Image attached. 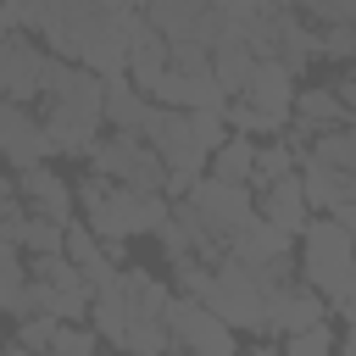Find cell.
Wrapping results in <instances>:
<instances>
[{
    "label": "cell",
    "mask_w": 356,
    "mask_h": 356,
    "mask_svg": "<svg viewBox=\"0 0 356 356\" xmlns=\"http://www.w3.org/2000/svg\"><path fill=\"white\" fill-rule=\"evenodd\" d=\"M78 206H83V228L100 239V245H122V239H134V234H156L161 222H167V211H172V200L167 195H134V189H117V184H106V178H83L78 189Z\"/></svg>",
    "instance_id": "2"
},
{
    "label": "cell",
    "mask_w": 356,
    "mask_h": 356,
    "mask_svg": "<svg viewBox=\"0 0 356 356\" xmlns=\"http://www.w3.org/2000/svg\"><path fill=\"white\" fill-rule=\"evenodd\" d=\"M295 273H300L306 289H317L334 306L339 289L350 284V234L334 217H312L300 228V261H295Z\"/></svg>",
    "instance_id": "3"
},
{
    "label": "cell",
    "mask_w": 356,
    "mask_h": 356,
    "mask_svg": "<svg viewBox=\"0 0 356 356\" xmlns=\"http://www.w3.org/2000/svg\"><path fill=\"white\" fill-rule=\"evenodd\" d=\"M17 195H22V206L33 211V217H50V222H72V211H78V195H72V184L61 178V172H50V167H28V172H17Z\"/></svg>",
    "instance_id": "14"
},
{
    "label": "cell",
    "mask_w": 356,
    "mask_h": 356,
    "mask_svg": "<svg viewBox=\"0 0 356 356\" xmlns=\"http://www.w3.org/2000/svg\"><path fill=\"white\" fill-rule=\"evenodd\" d=\"M267 128H273V139L295 122V72L284 67V61H256V72H250V83H245V95H239Z\"/></svg>",
    "instance_id": "10"
},
{
    "label": "cell",
    "mask_w": 356,
    "mask_h": 356,
    "mask_svg": "<svg viewBox=\"0 0 356 356\" xmlns=\"http://www.w3.org/2000/svg\"><path fill=\"white\" fill-rule=\"evenodd\" d=\"M334 328H328V317L323 323H312V328H300V334H289L284 339V356H334Z\"/></svg>",
    "instance_id": "25"
},
{
    "label": "cell",
    "mask_w": 356,
    "mask_h": 356,
    "mask_svg": "<svg viewBox=\"0 0 356 356\" xmlns=\"http://www.w3.org/2000/svg\"><path fill=\"white\" fill-rule=\"evenodd\" d=\"M161 72H167V39H161L145 17H134V22H128V67H122V78H128L139 95H150Z\"/></svg>",
    "instance_id": "16"
},
{
    "label": "cell",
    "mask_w": 356,
    "mask_h": 356,
    "mask_svg": "<svg viewBox=\"0 0 356 356\" xmlns=\"http://www.w3.org/2000/svg\"><path fill=\"white\" fill-rule=\"evenodd\" d=\"M334 356H356V334H345V339L334 345Z\"/></svg>",
    "instance_id": "35"
},
{
    "label": "cell",
    "mask_w": 356,
    "mask_h": 356,
    "mask_svg": "<svg viewBox=\"0 0 356 356\" xmlns=\"http://www.w3.org/2000/svg\"><path fill=\"white\" fill-rule=\"evenodd\" d=\"M167 44H195V50H211L222 39V6L217 0H145L139 11Z\"/></svg>",
    "instance_id": "6"
},
{
    "label": "cell",
    "mask_w": 356,
    "mask_h": 356,
    "mask_svg": "<svg viewBox=\"0 0 356 356\" xmlns=\"http://www.w3.org/2000/svg\"><path fill=\"white\" fill-rule=\"evenodd\" d=\"M300 167V156L289 150V139L278 134V139H267V145H256V167H250V195L256 189H267V184H278V178H289Z\"/></svg>",
    "instance_id": "22"
},
{
    "label": "cell",
    "mask_w": 356,
    "mask_h": 356,
    "mask_svg": "<svg viewBox=\"0 0 356 356\" xmlns=\"http://www.w3.org/2000/svg\"><path fill=\"white\" fill-rule=\"evenodd\" d=\"M228 328H245V334H261L267 328V295H261V284L250 278V267H239V261H217L211 267V284H206V295H200Z\"/></svg>",
    "instance_id": "5"
},
{
    "label": "cell",
    "mask_w": 356,
    "mask_h": 356,
    "mask_svg": "<svg viewBox=\"0 0 356 356\" xmlns=\"http://www.w3.org/2000/svg\"><path fill=\"white\" fill-rule=\"evenodd\" d=\"M167 339L172 350H211V356H234V328L195 295H172L167 300Z\"/></svg>",
    "instance_id": "7"
},
{
    "label": "cell",
    "mask_w": 356,
    "mask_h": 356,
    "mask_svg": "<svg viewBox=\"0 0 356 356\" xmlns=\"http://www.w3.org/2000/svg\"><path fill=\"white\" fill-rule=\"evenodd\" d=\"M328 317V300L317 295V289H306V284H289V289H273L267 295V328L261 334H300V328H312V323H323Z\"/></svg>",
    "instance_id": "15"
},
{
    "label": "cell",
    "mask_w": 356,
    "mask_h": 356,
    "mask_svg": "<svg viewBox=\"0 0 356 356\" xmlns=\"http://www.w3.org/2000/svg\"><path fill=\"white\" fill-rule=\"evenodd\" d=\"M50 317H56V323H83V317H89V289L56 295V300H50Z\"/></svg>",
    "instance_id": "32"
},
{
    "label": "cell",
    "mask_w": 356,
    "mask_h": 356,
    "mask_svg": "<svg viewBox=\"0 0 356 356\" xmlns=\"http://www.w3.org/2000/svg\"><path fill=\"white\" fill-rule=\"evenodd\" d=\"M139 139L161 156V167H167V172H184V178H200V172H206V161H211V156L200 150L195 128H189V111H167V106H156Z\"/></svg>",
    "instance_id": "9"
},
{
    "label": "cell",
    "mask_w": 356,
    "mask_h": 356,
    "mask_svg": "<svg viewBox=\"0 0 356 356\" xmlns=\"http://www.w3.org/2000/svg\"><path fill=\"white\" fill-rule=\"evenodd\" d=\"M89 167H95V178H106L117 189H134V195H161L167 189V167H161V156L139 134H106V139H95Z\"/></svg>",
    "instance_id": "4"
},
{
    "label": "cell",
    "mask_w": 356,
    "mask_h": 356,
    "mask_svg": "<svg viewBox=\"0 0 356 356\" xmlns=\"http://www.w3.org/2000/svg\"><path fill=\"white\" fill-rule=\"evenodd\" d=\"M211 172L206 178H217V184H245L250 189V167H256V139H245V134H228L217 150H211V161H206Z\"/></svg>",
    "instance_id": "21"
},
{
    "label": "cell",
    "mask_w": 356,
    "mask_h": 356,
    "mask_svg": "<svg viewBox=\"0 0 356 356\" xmlns=\"http://www.w3.org/2000/svg\"><path fill=\"white\" fill-rule=\"evenodd\" d=\"M234 356H284V350H273V345H250V350H234Z\"/></svg>",
    "instance_id": "36"
},
{
    "label": "cell",
    "mask_w": 356,
    "mask_h": 356,
    "mask_svg": "<svg viewBox=\"0 0 356 356\" xmlns=\"http://www.w3.org/2000/svg\"><path fill=\"white\" fill-rule=\"evenodd\" d=\"M11 245H17L28 261H33V256H61V245H67V228H61V222H50V217H33V211H28Z\"/></svg>",
    "instance_id": "23"
},
{
    "label": "cell",
    "mask_w": 356,
    "mask_h": 356,
    "mask_svg": "<svg viewBox=\"0 0 356 356\" xmlns=\"http://www.w3.org/2000/svg\"><path fill=\"white\" fill-rule=\"evenodd\" d=\"M50 300H56V289L44 284V278H28L22 284V295H17V306H11V317L22 323V317H44L50 312Z\"/></svg>",
    "instance_id": "30"
},
{
    "label": "cell",
    "mask_w": 356,
    "mask_h": 356,
    "mask_svg": "<svg viewBox=\"0 0 356 356\" xmlns=\"http://www.w3.org/2000/svg\"><path fill=\"white\" fill-rule=\"evenodd\" d=\"M172 356H211V350H172Z\"/></svg>",
    "instance_id": "37"
},
{
    "label": "cell",
    "mask_w": 356,
    "mask_h": 356,
    "mask_svg": "<svg viewBox=\"0 0 356 356\" xmlns=\"http://www.w3.org/2000/svg\"><path fill=\"white\" fill-rule=\"evenodd\" d=\"M22 284H28V256H22L11 239H0V312H11V306H17Z\"/></svg>",
    "instance_id": "24"
},
{
    "label": "cell",
    "mask_w": 356,
    "mask_h": 356,
    "mask_svg": "<svg viewBox=\"0 0 356 356\" xmlns=\"http://www.w3.org/2000/svg\"><path fill=\"white\" fill-rule=\"evenodd\" d=\"M289 239H295V234H284V228H273V222L250 217L239 234H228L222 256H228V261H239V267H267V261L289 256Z\"/></svg>",
    "instance_id": "18"
},
{
    "label": "cell",
    "mask_w": 356,
    "mask_h": 356,
    "mask_svg": "<svg viewBox=\"0 0 356 356\" xmlns=\"http://www.w3.org/2000/svg\"><path fill=\"white\" fill-rule=\"evenodd\" d=\"M328 217H334V222H339L345 234H356V189H350V195H345V200H339V206H334Z\"/></svg>",
    "instance_id": "34"
},
{
    "label": "cell",
    "mask_w": 356,
    "mask_h": 356,
    "mask_svg": "<svg viewBox=\"0 0 356 356\" xmlns=\"http://www.w3.org/2000/svg\"><path fill=\"white\" fill-rule=\"evenodd\" d=\"M50 50L33 44V33H0V100H17V106H33L39 100V72H44Z\"/></svg>",
    "instance_id": "12"
},
{
    "label": "cell",
    "mask_w": 356,
    "mask_h": 356,
    "mask_svg": "<svg viewBox=\"0 0 356 356\" xmlns=\"http://www.w3.org/2000/svg\"><path fill=\"white\" fill-rule=\"evenodd\" d=\"M61 328H67V323H56L50 312H44V317H22V323H17V345H22V350H33V356H44V350L56 345V334H61Z\"/></svg>",
    "instance_id": "26"
},
{
    "label": "cell",
    "mask_w": 356,
    "mask_h": 356,
    "mask_svg": "<svg viewBox=\"0 0 356 356\" xmlns=\"http://www.w3.org/2000/svg\"><path fill=\"white\" fill-rule=\"evenodd\" d=\"M150 111H156L150 95H139L128 78H106V128L111 134H145Z\"/></svg>",
    "instance_id": "19"
},
{
    "label": "cell",
    "mask_w": 356,
    "mask_h": 356,
    "mask_svg": "<svg viewBox=\"0 0 356 356\" xmlns=\"http://www.w3.org/2000/svg\"><path fill=\"white\" fill-rule=\"evenodd\" d=\"M350 28H356V22H350Z\"/></svg>",
    "instance_id": "38"
},
{
    "label": "cell",
    "mask_w": 356,
    "mask_h": 356,
    "mask_svg": "<svg viewBox=\"0 0 356 356\" xmlns=\"http://www.w3.org/2000/svg\"><path fill=\"white\" fill-rule=\"evenodd\" d=\"M317 56H328V61H356V28H350V22L317 28Z\"/></svg>",
    "instance_id": "28"
},
{
    "label": "cell",
    "mask_w": 356,
    "mask_h": 356,
    "mask_svg": "<svg viewBox=\"0 0 356 356\" xmlns=\"http://www.w3.org/2000/svg\"><path fill=\"white\" fill-rule=\"evenodd\" d=\"M189 128H195V139H200V150L211 156L222 139H228V122H222V111H189Z\"/></svg>",
    "instance_id": "31"
},
{
    "label": "cell",
    "mask_w": 356,
    "mask_h": 356,
    "mask_svg": "<svg viewBox=\"0 0 356 356\" xmlns=\"http://www.w3.org/2000/svg\"><path fill=\"white\" fill-rule=\"evenodd\" d=\"M39 106H44V134L56 156H89L100 128H106V78H95L78 61L50 56L39 72Z\"/></svg>",
    "instance_id": "1"
},
{
    "label": "cell",
    "mask_w": 356,
    "mask_h": 356,
    "mask_svg": "<svg viewBox=\"0 0 356 356\" xmlns=\"http://www.w3.org/2000/svg\"><path fill=\"white\" fill-rule=\"evenodd\" d=\"M256 217L273 222V228H284V234H300V228L312 222L300 172H289V178H278V184H267V189H256Z\"/></svg>",
    "instance_id": "17"
},
{
    "label": "cell",
    "mask_w": 356,
    "mask_h": 356,
    "mask_svg": "<svg viewBox=\"0 0 356 356\" xmlns=\"http://www.w3.org/2000/svg\"><path fill=\"white\" fill-rule=\"evenodd\" d=\"M328 89H334V100H339V111H345V122H356V72H345V78H334Z\"/></svg>",
    "instance_id": "33"
},
{
    "label": "cell",
    "mask_w": 356,
    "mask_h": 356,
    "mask_svg": "<svg viewBox=\"0 0 356 356\" xmlns=\"http://www.w3.org/2000/svg\"><path fill=\"white\" fill-rule=\"evenodd\" d=\"M150 100L167 106V111H222V106H228V95L217 89L211 72H178V67H167V72L156 78Z\"/></svg>",
    "instance_id": "13"
},
{
    "label": "cell",
    "mask_w": 356,
    "mask_h": 356,
    "mask_svg": "<svg viewBox=\"0 0 356 356\" xmlns=\"http://www.w3.org/2000/svg\"><path fill=\"white\" fill-rule=\"evenodd\" d=\"M250 72H256V56H250V44L222 33V39L211 44V78H217V89H222L228 100H239V95H245V83H250Z\"/></svg>",
    "instance_id": "20"
},
{
    "label": "cell",
    "mask_w": 356,
    "mask_h": 356,
    "mask_svg": "<svg viewBox=\"0 0 356 356\" xmlns=\"http://www.w3.org/2000/svg\"><path fill=\"white\" fill-rule=\"evenodd\" d=\"M50 156H56V145H50L44 122H39L28 106L0 100V161L17 167V172H28V167H44Z\"/></svg>",
    "instance_id": "11"
},
{
    "label": "cell",
    "mask_w": 356,
    "mask_h": 356,
    "mask_svg": "<svg viewBox=\"0 0 356 356\" xmlns=\"http://www.w3.org/2000/svg\"><path fill=\"white\" fill-rule=\"evenodd\" d=\"M61 256H67V261L83 273L89 261H100V256H106V245H100V239H95L83 222H67V245H61Z\"/></svg>",
    "instance_id": "27"
},
{
    "label": "cell",
    "mask_w": 356,
    "mask_h": 356,
    "mask_svg": "<svg viewBox=\"0 0 356 356\" xmlns=\"http://www.w3.org/2000/svg\"><path fill=\"white\" fill-rule=\"evenodd\" d=\"M44 356H100V334H95V328H78V323H67Z\"/></svg>",
    "instance_id": "29"
},
{
    "label": "cell",
    "mask_w": 356,
    "mask_h": 356,
    "mask_svg": "<svg viewBox=\"0 0 356 356\" xmlns=\"http://www.w3.org/2000/svg\"><path fill=\"white\" fill-rule=\"evenodd\" d=\"M184 206H189V211H195L222 245H228V234H239V228L256 217V195H250L245 184H217V178H206V172L189 184Z\"/></svg>",
    "instance_id": "8"
}]
</instances>
